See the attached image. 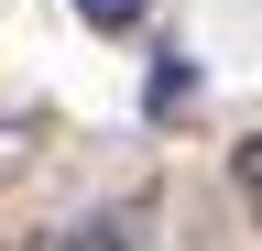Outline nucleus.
<instances>
[{"label":"nucleus","mask_w":262,"mask_h":251,"mask_svg":"<svg viewBox=\"0 0 262 251\" xmlns=\"http://www.w3.org/2000/svg\"><path fill=\"white\" fill-rule=\"evenodd\" d=\"M55 251H153V208H98L88 230H66Z\"/></svg>","instance_id":"nucleus-1"},{"label":"nucleus","mask_w":262,"mask_h":251,"mask_svg":"<svg viewBox=\"0 0 262 251\" xmlns=\"http://www.w3.org/2000/svg\"><path fill=\"white\" fill-rule=\"evenodd\" d=\"M142 11H153V0H77L88 33H142Z\"/></svg>","instance_id":"nucleus-2"},{"label":"nucleus","mask_w":262,"mask_h":251,"mask_svg":"<svg viewBox=\"0 0 262 251\" xmlns=\"http://www.w3.org/2000/svg\"><path fill=\"white\" fill-rule=\"evenodd\" d=\"M229 175H241V197H251V218H262V131H251L241 153H229Z\"/></svg>","instance_id":"nucleus-3"}]
</instances>
